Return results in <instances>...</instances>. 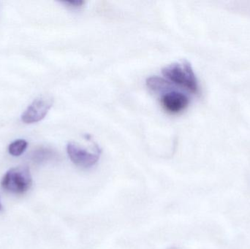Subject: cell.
Returning <instances> with one entry per match:
<instances>
[{
    "instance_id": "obj_2",
    "label": "cell",
    "mask_w": 250,
    "mask_h": 249,
    "mask_svg": "<svg viewBox=\"0 0 250 249\" xmlns=\"http://www.w3.org/2000/svg\"><path fill=\"white\" fill-rule=\"evenodd\" d=\"M32 185L30 171L26 166L12 168L6 172L1 181V187L6 191L21 194Z\"/></svg>"
},
{
    "instance_id": "obj_5",
    "label": "cell",
    "mask_w": 250,
    "mask_h": 249,
    "mask_svg": "<svg viewBox=\"0 0 250 249\" xmlns=\"http://www.w3.org/2000/svg\"><path fill=\"white\" fill-rule=\"evenodd\" d=\"M188 96L182 92L170 91L164 94L161 97V104L164 109L170 114H179L189 105Z\"/></svg>"
},
{
    "instance_id": "obj_6",
    "label": "cell",
    "mask_w": 250,
    "mask_h": 249,
    "mask_svg": "<svg viewBox=\"0 0 250 249\" xmlns=\"http://www.w3.org/2000/svg\"><path fill=\"white\" fill-rule=\"evenodd\" d=\"M146 86L156 94H166L172 91L171 84L168 81L157 76L147 78Z\"/></svg>"
},
{
    "instance_id": "obj_1",
    "label": "cell",
    "mask_w": 250,
    "mask_h": 249,
    "mask_svg": "<svg viewBox=\"0 0 250 249\" xmlns=\"http://www.w3.org/2000/svg\"><path fill=\"white\" fill-rule=\"evenodd\" d=\"M162 73L171 83L192 93L197 94L199 91L196 76L190 63L188 61L185 60L169 64L163 69Z\"/></svg>"
},
{
    "instance_id": "obj_9",
    "label": "cell",
    "mask_w": 250,
    "mask_h": 249,
    "mask_svg": "<svg viewBox=\"0 0 250 249\" xmlns=\"http://www.w3.org/2000/svg\"><path fill=\"white\" fill-rule=\"evenodd\" d=\"M64 3L70 6V7H82L84 4V1H81V0H74V1H64Z\"/></svg>"
},
{
    "instance_id": "obj_10",
    "label": "cell",
    "mask_w": 250,
    "mask_h": 249,
    "mask_svg": "<svg viewBox=\"0 0 250 249\" xmlns=\"http://www.w3.org/2000/svg\"><path fill=\"white\" fill-rule=\"evenodd\" d=\"M1 203H0V210H1Z\"/></svg>"
},
{
    "instance_id": "obj_4",
    "label": "cell",
    "mask_w": 250,
    "mask_h": 249,
    "mask_svg": "<svg viewBox=\"0 0 250 249\" xmlns=\"http://www.w3.org/2000/svg\"><path fill=\"white\" fill-rule=\"evenodd\" d=\"M53 105V99L48 96H41L35 99L23 113L21 121L25 124H34L45 118Z\"/></svg>"
},
{
    "instance_id": "obj_8",
    "label": "cell",
    "mask_w": 250,
    "mask_h": 249,
    "mask_svg": "<svg viewBox=\"0 0 250 249\" xmlns=\"http://www.w3.org/2000/svg\"><path fill=\"white\" fill-rule=\"evenodd\" d=\"M27 145V142L25 140H15L9 146V153L13 156H21L26 150Z\"/></svg>"
},
{
    "instance_id": "obj_7",
    "label": "cell",
    "mask_w": 250,
    "mask_h": 249,
    "mask_svg": "<svg viewBox=\"0 0 250 249\" xmlns=\"http://www.w3.org/2000/svg\"><path fill=\"white\" fill-rule=\"evenodd\" d=\"M54 151L49 149H40L34 152L32 160L37 163H42L53 159L55 156Z\"/></svg>"
},
{
    "instance_id": "obj_3",
    "label": "cell",
    "mask_w": 250,
    "mask_h": 249,
    "mask_svg": "<svg viewBox=\"0 0 250 249\" xmlns=\"http://www.w3.org/2000/svg\"><path fill=\"white\" fill-rule=\"evenodd\" d=\"M67 154L72 162L83 168H89L98 162L101 156V150L89 152L75 143H70L67 146Z\"/></svg>"
}]
</instances>
